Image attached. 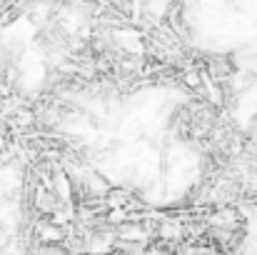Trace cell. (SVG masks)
Listing matches in <instances>:
<instances>
[{
    "label": "cell",
    "mask_w": 257,
    "mask_h": 255,
    "mask_svg": "<svg viewBox=\"0 0 257 255\" xmlns=\"http://www.w3.org/2000/svg\"><path fill=\"white\" fill-rule=\"evenodd\" d=\"M252 85H257V73L255 70H245V73L237 78V90H240V93L250 90Z\"/></svg>",
    "instance_id": "1"
}]
</instances>
